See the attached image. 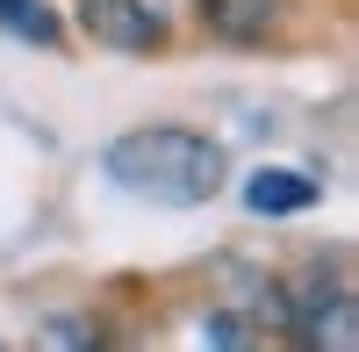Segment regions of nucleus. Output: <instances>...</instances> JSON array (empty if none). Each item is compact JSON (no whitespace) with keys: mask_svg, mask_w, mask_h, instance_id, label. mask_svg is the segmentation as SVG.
<instances>
[{"mask_svg":"<svg viewBox=\"0 0 359 352\" xmlns=\"http://www.w3.org/2000/svg\"><path fill=\"white\" fill-rule=\"evenodd\" d=\"M108 180L130 187L144 201H172V209H194V201L223 194V144L201 137V130H180V123H144V130H123L101 151Z\"/></svg>","mask_w":359,"mask_h":352,"instance_id":"f257e3e1","label":"nucleus"},{"mask_svg":"<svg viewBox=\"0 0 359 352\" xmlns=\"http://www.w3.org/2000/svg\"><path fill=\"white\" fill-rule=\"evenodd\" d=\"M287 338L302 345H331V352H352L359 345V316H352V280L345 266H309L302 280L287 287Z\"/></svg>","mask_w":359,"mask_h":352,"instance_id":"f03ea898","label":"nucleus"},{"mask_svg":"<svg viewBox=\"0 0 359 352\" xmlns=\"http://www.w3.org/2000/svg\"><path fill=\"white\" fill-rule=\"evenodd\" d=\"M79 29L108 50H165L172 43V0H79Z\"/></svg>","mask_w":359,"mask_h":352,"instance_id":"7ed1b4c3","label":"nucleus"},{"mask_svg":"<svg viewBox=\"0 0 359 352\" xmlns=\"http://www.w3.org/2000/svg\"><path fill=\"white\" fill-rule=\"evenodd\" d=\"M316 201H323V187L309 180V172H287V165H259L245 180V209L252 216H302V209H316Z\"/></svg>","mask_w":359,"mask_h":352,"instance_id":"20e7f679","label":"nucleus"},{"mask_svg":"<svg viewBox=\"0 0 359 352\" xmlns=\"http://www.w3.org/2000/svg\"><path fill=\"white\" fill-rule=\"evenodd\" d=\"M194 8L208 22V36H223V43H266L280 29L287 0H194Z\"/></svg>","mask_w":359,"mask_h":352,"instance_id":"39448f33","label":"nucleus"},{"mask_svg":"<svg viewBox=\"0 0 359 352\" xmlns=\"http://www.w3.org/2000/svg\"><path fill=\"white\" fill-rule=\"evenodd\" d=\"M0 29H15L29 43H57V22H50L43 0H0Z\"/></svg>","mask_w":359,"mask_h":352,"instance_id":"423d86ee","label":"nucleus"}]
</instances>
